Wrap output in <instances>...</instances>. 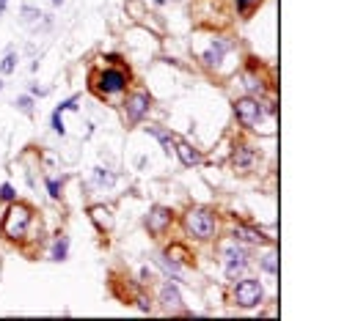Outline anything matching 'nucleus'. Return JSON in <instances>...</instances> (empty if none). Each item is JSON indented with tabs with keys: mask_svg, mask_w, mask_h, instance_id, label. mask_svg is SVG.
Returning <instances> with one entry per match:
<instances>
[{
	"mask_svg": "<svg viewBox=\"0 0 358 321\" xmlns=\"http://www.w3.org/2000/svg\"><path fill=\"white\" fill-rule=\"evenodd\" d=\"M28 225H31V209L22 206V203H14V206L6 211L3 222H0V231L9 239H22L28 234Z\"/></svg>",
	"mask_w": 358,
	"mask_h": 321,
	"instance_id": "obj_1",
	"label": "nucleus"
},
{
	"mask_svg": "<svg viewBox=\"0 0 358 321\" xmlns=\"http://www.w3.org/2000/svg\"><path fill=\"white\" fill-rule=\"evenodd\" d=\"M185 228H187V234H193L199 239H209L215 234V217L207 209H190L185 214Z\"/></svg>",
	"mask_w": 358,
	"mask_h": 321,
	"instance_id": "obj_2",
	"label": "nucleus"
},
{
	"mask_svg": "<svg viewBox=\"0 0 358 321\" xmlns=\"http://www.w3.org/2000/svg\"><path fill=\"white\" fill-rule=\"evenodd\" d=\"M234 299H237L240 307H256L265 299V288H262L259 280H240L234 285Z\"/></svg>",
	"mask_w": 358,
	"mask_h": 321,
	"instance_id": "obj_3",
	"label": "nucleus"
},
{
	"mask_svg": "<svg viewBox=\"0 0 358 321\" xmlns=\"http://www.w3.org/2000/svg\"><path fill=\"white\" fill-rule=\"evenodd\" d=\"M234 113H237V118H240L242 126H254V124H259V118H262V105L256 99L245 97V99H237Z\"/></svg>",
	"mask_w": 358,
	"mask_h": 321,
	"instance_id": "obj_4",
	"label": "nucleus"
},
{
	"mask_svg": "<svg viewBox=\"0 0 358 321\" xmlns=\"http://www.w3.org/2000/svg\"><path fill=\"white\" fill-rule=\"evenodd\" d=\"M127 88V74L119 69H107L99 74V91L102 93H119Z\"/></svg>",
	"mask_w": 358,
	"mask_h": 321,
	"instance_id": "obj_5",
	"label": "nucleus"
},
{
	"mask_svg": "<svg viewBox=\"0 0 358 321\" xmlns=\"http://www.w3.org/2000/svg\"><path fill=\"white\" fill-rule=\"evenodd\" d=\"M168 225H171V211L166 206H154L149 211V217H146V228H149L152 234H163Z\"/></svg>",
	"mask_w": 358,
	"mask_h": 321,
	"instance_id": "obj_6",
	"label": "nucleus"
},
{
	"mask_svg": "<svg viewBox=\"0 0 358 321\" xmlns=\"http://www.w3.org/2000/svg\"><path fill=\"white\" fill-rule=\"evenodd\" d=\"M149 110V97L146 93H132L130 99H127V115H130V121H141Z\"/></svg>",
	"mask_w": 358,
	"mask_h": 321,
	"instance_id": "obj_7",
	"label": "nucleus"
},
{
	"mask_svg": "<svg viewBox=\"0 0 358 321\" xmlns=\"http://www.w3.org/2000/svg\"><path fill=\"white\" fill-rule=\"evenodd\" d=\"M160 299H163V307H166L168 313H182V297H179L177 285L166 283L163 291H160Z\"/></svg>",
	"mask_w": 358,
	"mask_h": 321,
	"instance_id": "obj_8",
	"label": "nucleus"
},
{
	"mask_svg": "<svg viewBox=\"0 0 358 321\" xmlns=\"http://www.w3.org/2000/svg\"><path fill=\"white\" fill-rule=\"evenodd\" d=\"M91 220L99 231H111L113 228V217H111V209L105 206H91Z\"/></svg>",
	"mask_w": 358,
	"mask_h": 321,
	"instance_id": "obj_9",
	"label": "nucleus"
},
{
	"mask_svg": "<svg viewBox=\"0 0 358 321\" xmlns=\"http://www.w3.org/2000/svg\"><path fill=\"white\" fill-rule=\"evenodd\" d=\"M174 151L179 154L182 165H187V168H193V165H199V162H201L199 151H196L193 146H187V143H177V146H174Z\"/></svg>",
	"mask_w": 358,
	"mask_h": 321,
	"instance_id": "obj_10",
	"label": "nucleus"
},
{
	"mask_svg": "<svg viewBox=\"0 0 358 321\" xmlns=\"http://www.w3.org/2000/svg\"><path fill=\"white\" fill-rule=\"evenodd\" d=\"M224 52H226V42H215V44L204 52V63H207V66H218L221 58H224Z\"/></svg>",
	"mask_w": 358,
	"mask_h": 321,
	"instance_id": "obj_11",
	"label": "nucleus"
},
{
	"mask_svg": "<svg viewBox=\"0 0 358 321\" xmlns=\"http://www.w3.org/2000/svg\"><path fill=\"white\" fill-rule=\"evenodd\" d=\"M242 269H245V255L240 258H226V277L234 280L237 275H242Z\"/></svg>",
	"mask_w": 358,
	"mask_h": 321,
	"instance_id": "obj_12",
	"label": "nucleus"
},
{
	"mask_svg": "<svg viewBox=\"0 0 358 321\" xmlns=\"http://www.w3.org/2000/svg\"><path fill=\"white\" fill-rule=\"evenodd\" d=\"M146 132H149L152 138H157L160 143H163V148H166L168 154L174 151V140H171V135H168V132H163V129H157V126H146Z\"/></svg>",
	"mask_w": 358,
	"mask_h": 321,
	"instance_id": "obj_13",
	"label": "nucleus"
},
{
	"mask_svg": "<svg viewBox=\"0 0 358 321\" xmlns=\"http://www.w3.org/2000/svg\"><path fill=\"white\" fill-rule=\"evenodd\" d=\"M66 255H69V239L61 236L52 247V261H66Z\"/></svg>",
	"mask_w": 358,
	"mask_h": 321,
	"instance_id": "obj_14",
	"label": "nucleus"
},
{
	"mask_svg": "<svg viewBox=\"0 0 358 321\" xmlns=\"http://www.w3.org/2000/svg\"><path fill=\"white\" fill-rule=\"evenodd\" d=\"M94 181H97L99 187H113L116 176H113L111 170H105V168H94Z\"/></svg>",
	"mask_w": 358,
	"mask_h": 321,
	"instance_id": "obj_15",
	"label": "nucleus"
},
{
	"mask_svg": "<svg viewBox=\"0 0 358 321\" xmlns=\"http://www.w3.org/2000/svg\"><path fill=\"white\" fill-rule=\"evenodd\" d=\"M19 19H22V25H33V22H39V17H42V11L36 9V6H22V11H19Z\"/></svg>",
	"mask_w": 358,
	"mask_h": 321,
	"instance_id": "obj_16",
	"label": "nucleus"
},
{
	"mask_svg": "<svg viewBox=\"0 0 358 321\" xmlns=\"http://www.w3.org/2000/svg\"><path fill=\"white\" fill-rule=\"evenodd\" d=\"M251 159H254V151H251L248 146H240L237 154H234V162H237V168H248V165H251Z\"/></svg>",
	"mask_w": 358,
	"mask_h": 321,
	"instance_id": "obj_17",
	"label": "nucleus"
},
{
	"mask_svg": "<svg viewBox=\"0 0 358 321\" xmlns=\"http://www.w3.org/2000/svg\"><path fill=\"white\" fill-rule=\"evenodd\" d=\"M14 69H17V55H14V52H9V55L3 58V63H0V72H3V74H11Z\"/></svg>",
	"mask_w": 358,
	"mask_h": 321,
	"instance_id": "obj_18",
	"label": "nucleus"
},
{
	"mask_svg": "<svg viewBox=\"0 0 358 321\" xmlns=\"http://www.w3.org/2000/svg\"><path fill=\"white\" fill-rule=\"evenodd\" d=\"M262 266H265V272L276 275V272H279V261H276V252H267V255L262 258Z\"/></svg>",
	"mask_w": 358,
	"mask_h": 321,
	"instance_id": "obj_19",
	"label": "nucleus"
},
{
	"mask_svg": "<svg viewBox=\"0 0 358 321\" xmlns=\"http://www.w3.org/2000/svg\"><path fill=\"white\" fill-rule=\"evenodd\" d=\"M262 0H237V11L240 14H248V11L254 9V6H259Z\"/></svg>",
	"mask_w": 358,
	"mask_h": 321,
	"instance_id": "obj_20",
	"label": "nucleus"
},
{
	"mask_svg": "<svg viewBox=\"0 0 358 321\" xmlns=\"http://www.w3.org/2000/svg\"><path fill=\"white\" fill-rule=\"evenodd\" d=\"M14 198H17V192H14L11 184H3V187H0V201H14Z\"/></svg>",
	"mask_w": 358,
	"mask_h": 321,
	"instance_id": "obj_21",
	"label": "nucleus"
},
{
	"mask_svg": "<svg viewBox=\"0 0 358 321\" xmlns=\"http://www.w3.org/2000/svg\"><path fill=\"white\" fill-rule=\"evenodd\" d=\"M17 107H19V110H22V113H33V102H31V97H19L17 99Z\"/></svg>",
	"mask_w": 358,
	"mask_h": 321,
	"instance_id": "obj_22",
	"label": "nucleus"
},
{
	"mask_svg": "<svg viewBox=\"0 0 358 321\" xmlns=\"http://www.w3.org/2000/svg\"><path fill=\"white\" fill-rule=\"evenodd\" d=\"M52 129H56L58 135H64V132H66V129H64V121H61V113H58V110L52 113Z\"/></svg>",
	"mask_w": 358,
	"mask_h": 321,
	"instance_id": "obj_23",
	"label": "nucleus"
},
{
	"mask_svg": "<svg viewBox=\"0 0 358 321\" xmlns=\"http://www.w3.org/2000/svg\"><path fill=\"white\" fill-rule=\"evenodd\" d=\"M47 189H50V195H52V198H58V195H61V192H58L61 184H58L56 179H47Z\"/></svg>",
	"mask_w": 358,
	"mask_h": 321,
	"instance_id": "obj_24",
	"label": "nucleus"
},
{
	"mask_svg": "<svg viewBox=\"0 0 358 321\" xmlns=\"http://www.w3.org/2000/svg\"><path fill=\"white\" fill-rule=\"evenodd\" d=\"M245 85L251 88V91H262V83H259L256 77H248V80H245Z\"/></svg>",
	"mask_w": 358,
	"mask_h": 321,
	"instance_id": "obj_25",
	"label": "nucleus"
},
{
	"mask_svg": "<svg viewBox=\"0 0 358 321\" xmlns=\"http://www.w3.org/2000/svg\"><path fill=\"white\" fill-rule=\"evenodd\" d=\"M138 307H141V310H152V305H149V299H146V297L138 299Z\"/></svg>",
	"mask_w": 358,
	"mask_h": 321,
	"instance_id": "obj_26",
	"label": "nucleus"
},
{
	"mask_svg": "<svg viewBox=\"0 0 358 321\" xmlns=\"http://www.w3.org/2000/svg\"><path fill=\"white\" fill-rule=\"evenodd\" d=\"M31 93H36V97H44L47 88H39V85H31Z\"/></svg>",
	"mask_w": 358,
	"mask_h": 321,
	"instance_id": "obj_27",
	"label": "nucleus"
},
{
	"mask_svg": "<svg viewBox=\"0 0 358 321\" xmlns=\"http://www.w3.org/2000/svg\"><path fill=\"white\" fill-rule=\"evenodd\" d=\"M6 6H9V0H0V14L6 11Z\"/></svg>",
	"mask_w": 358,
	"mask_h": 321,
	"instance_id": "obj_28",
	"label": "nucleus"
},
{
	"mask_svg": "<svg viewBox=\"0 0 358 321\" xmlns=\"http://www.w3.org/2000/svg\"><path fill=\"white\" fill-rule=\"evenodd\" d=\"M61 3H64V0H52V6H61Z\"/></svg>",
	"mask_w": 358,
	"mask_h": 321,
	"instance_id": "obj_29",
	"label": "nucleus"
},
{
	"mask_svg": "<svg viewBox=\"0 0 358 321\" xmlns=\"http://www.w3.org/2000/svg\"><path fill=\"white\" fill-rule=\"evenodd\" d=\"M0 91H3V83H0Z\"/></svg>",
	"mask_w": 358,
	"mask_h": 321,
	"instance_id": "obj_30",
	"label": "nucleus"
}]
</instances>
